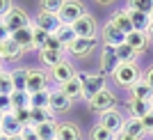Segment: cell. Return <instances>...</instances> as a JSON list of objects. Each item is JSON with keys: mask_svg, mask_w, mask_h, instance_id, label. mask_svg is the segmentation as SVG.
Returning <instances> with one entry per match:
<instances>
[{"mask_svg": "<svg viewBox=\"0 0 153 140\" xmlns=\"http://www.w3.org/2000/svg\"><path fill=\"white\" fill-rule=\"evenodd\" d=\"M34 129H37L39 140H57V122H46V124Z\"/></svg>", "mask_w": 153, "mask_h": 140, "instance_id": "cell-31", "label": "cell"}, {"mask_svg": "<svg viewBox=\"0 0 153 140\" xmlns=\"http://www.w3.org/2000/svg\"><path fill=\"white\" fill-rule=\"evenodd\" d=\"M12 81L16 90H25L27 92V67H19V69H12Z\"/></svg>", "mask_w": 153, "mask_h": 140, "instance_id": "cell-32", "label": "cell"}, {"mask_svg": "<svg viewBox=\"0 0 153 140\" xmlns=\"http://www.w3.org/2000/svg\"><path fill=\"white\" fill-rule=\"evenodd\" d=\"M21 55H23V48L12 37L7 39V41H2V62H16Z\"/></svg>", "mask_w": 153, "mask_h": 140, "instance_id": "cell-23", "label": "cell"}, {"mask_svg": "<svg viewBox=\"0 0 153 140\" xmlns=\"http://www.w3.org/2000/svg\"><path fill=\"white\" fill-rule=\"evenodd\" d=\"M117 103H119V99H117V94H114L110 87L101 90L98 94H94V96H89V99H87V106H89L94 113H105V110H112V108H117Z\"/></svg>", "mask_w": 153, "mask_h": 140, "instance_id": "cell-5", "label": "cell"}, {"mask_svg": "<svg viewBox=\"0 0 153 140\" xmlns=\"http://www.w3.org/2000/svg\"><path fill=\"white\" fill-rule=\"evenodd\" d=\"M0 62H2V44H0Z\"/></svg>", "mask_w": 153, "mask_h": 140, "instance_id": "cell-51", "label": "cell"}, {"mask_svg": "<svg viewBox=\"0 0 153 140\" xmlns=\"http://www.w3.org/2000/svg\"><path fill=\"white\" fill-rule=\"evenodd\" d=\"M126 44L133 48L137 55H142V53H146L149 51V44H151V39H149L146 32H142V30H133L130 35H126Z\"/></svg>", "mask_w": 153, "mask_h": 140, "instance_id": "cell-15", "label": "cell"}, {"mask_svg": "<svg viewBox=\"0 0 153 140\" xmlns=\"http://www.w3.org/2000/svg\"><path fill=\"white\" fill-rule=\"evenodd\" d=\"M71 28H73V32H76V37H96L98 23H96V19L87 12V14H82L76 23H71Z\"/></svg>", "mask_w": 153, "mask_h": 140, "instance_id": "cell-9", "label": "cell"}, {"mask_svg": "<svg viewBox=\"0 0 153 140\" xmlns=\"http://www.w3.org/2000/svg\"><path fill=\"white\" fill-rule=\"evenodd\" d=\"M14 81H12V71H2V74H0V94H12L14 92Z\"/></svg>", "mask_w": 153, "mask_h": 140, "instance_id": "cell-36", "label": "cell"}, {"mask_svg": "<svg viewBox=\"0 0 153 140\" xmlns=\"http://www.w3.org/2000/svg\"><path fill=\"white\" fill-rule=\"evenodd\" d=\"M110 23H112L117 30H121L123 35H130V32L135 30V28H133V21H130V14H128V9H117V12L110 16Z\"/></svg>", "mask_w": 153, "mask_h": 140, "instance_id": "cell-18", "label": "cell"}, {"mask_svg": "<svg viewBox=\"0 0 153 140\" xmlns=\"http://www.w3.org/2000/svg\"><path fill=\"white\" fill-rule=\"evenodd\" d=\"M59 90H62L64 94L69 96L71 101H76V99H82V81L80 78H73V81H69V83H64V85H57Z\"/></svg>", "mask_w": 153, "mask_h": 140, "instance_id": "cell-25", "label": "cell"}, {"mask_svg": "<svg viewBox=\"0 0 153 140\" xmlns=\"http://www.w3.org/2000/svg\"><path fill=\"white\" fill-rule=\"evenodd\" d=\"M128 14H130V21H133L135 30H142V32L149 30V26H151V16H149V14L135 12V9H128Z\"/></svg>", "mask_w": 153, "mask_h": 140, "instance_id": "cell-29", "label": "cell"}, {"mask_svg": "<svg viewBox=\"0 0 153 140\" xmlns=\"http://www.w3.org/2000/svg\"><path fill=\"white\" fill-rule=\"evenodd\" d=\"M14 115H16V120L23 124V126H27L30 124V108H21V110H14Z\"/></svg>", "mask_w": 153, "mask_h": 140, "instance_id": "cell-40", "label": "cell"}, {"mask_svg": "<svg viewBox=\"0 0 153 140\" xmlns=\"http://www.w3.org/2000/svg\"><path fill=\"white\" fill-rule=\"evenodd\" d=\"M146 35H149V39L153 41V21H151V26H149V30H146Z\"/></svg>", "mask_w": 153, "mask_h": 140, "instance_id": "cell-48", "label": "cell"}, {"mask_svg": "<svg viewBox=\"0 0 153 140\" xmlns=\"http://www.w3.org/2000/svg\"><path fill=\"white\" fill-rule=\"evenodd\" d=\"M151 103H153V99H151Z\"/></svg>", "mask_w": 153, "mask_h": 140, "instance_id": "cell-58", "label": "cell"}, {"mask_svg": "<svg viewBox=\"0 0 153 140\" xmlns=\"http://www.w3.org/2000/svg\"><path fill=\"white\" fill-rule=\"evenodd\" d=\"M114 140H137V138H133V135H128V133H123V131H119V133H114Z\"/></svg>", "mask_w": 153, "mask_h": 140, "instance_id": "cell-47", "label": "cell"}, {"mask_svg": "<svg viewBox=\"0 0 153 140\" xmlns=\"http://www.w3.org/2000/svg\"><path fill=\"white\" fill-rule=\"evenodd\" d=\"M51 83V76L46 69H27V92H41V90H48Z\"/></svg>", "mask_w": 153, "mask_h": 140, "instance_id": "cell-10", "label": "cell"}, {"mask_svg": "<svg viewBox=\"0 0 153 140\" xmlns=\"http://www.w3.org/2000/svg\"><path fill=\"white\" fill-rule=\"evenodd\" d=\"M9 37H12V35H9V30H7V28H5V23L0 21V44H2V41H7Z\"/></svg>", "mask_w": 153, "mask_h": 140, "instance_id": "cell-46", "label": "cell"}, {"mask_svg": "<svg viewBox=\"0 0 153 140\" xmlns=\"http://www.w3.org/2000/svg\"><path fill=\"white\" fill-rule=\"evenodd\" d=\"M0 113H12V103H9V96L7 94H0Z\"/></svg>", "mask_w": 153, "mask_h": 140, "instance_id": "cell-44", "label": "cell"}, {"mask_svg": "<svg viewBox=\"0 0 153 140\" xmlns=\"http://www.w3.org/2000/svg\"><path fill=\"white\" fill-rule=\"evenodd\" d=\"M46 122H55V113L51 108H30V126H41Z\"/></svg>", "mask_w": 153, "mask_h": 140, "instance_id": "cell-22", "label": "cell"}, {"mask_svg": "<svg viewBox=\"0 0 153 140\" xmlns=\"http://www.w3.org/2000/svg\"><path fill=\"white\" fill-rule=\"evenodd\" d=\"M123 133L133 135V138L142 140L144 135H146V131H144V126H142V120H137V117H126V122H123Z\"/></svg>", "mask_w": 153, "mask_h": 140, "instance_id": "cell-24", "label": "cell"}, {"mask_svg": "<svg viewBox=\"0 0 153 140\" xmlns=\"http://www.w3.org/2000/svg\"><path fill=\"white\" fill-rule=\"evenodd\" d=\"M130 96L142 99V101H151V99H153V87H149L144 81H137V83L130 87Z\"/></svg>", "mask_w": 153, "mask_h": 140, "instance_id": "cell-28", "label": "cell"}, {"mask_svg": "<svg viewBox=\"0 0 153 140\" xmlns=\"http://www.w3.org/2000/svg\"><path fill=\"white\" fill-rule=\"evenodd\" d=\"M0 21L5 23V28L9 30V35H14V32L21 30V28L32 26V19L27 16V12L23 9V7H12V9H9V12H7Z\"/></svg>", "mask_w": 153, "mask_h": 140, "instance_id": "cell-4", "label": "cell"}, {"mask_svg": "<svg viewBox=\"0 0 153 140\" xmlns=\"http://www.w3.org/2000/svg\"><path fill=\"white\" fill-rule=\"evenodd\" d=\"M0 129H2V133L9 138V135L23 133V129H25V126L16 120V115H14V113H5V115H2V122H0Z\"/></svg>", "mask_w": 153, "mask_h": 140, "instance_id": "cell-19", "label": "cell"}, {"mask_svg": "<svg viewBox=\"0 0 153 140\" xmlns=\"http://www.w3.org/2000/svg\"><path fill=\"white\" fill-rule=\"evenodd\" d=\"M126 110L130 113V117H137V120H142L144 115H149L153 110V103L151 101H142V99H135V96H130L126 101Z\"/></svg>", "mask_w": 153, "mask_h": 140, "instance_id": "cell-16", "label": "cell"}, {"mask_svg": "<svg viewBox=\"0 0 153 140\" xmlns=\"http://www.w3.org/2000/svg\"><path fill=\"white\" fill-rule=\"evenodd\" d=\"M55 37H57L59 41H62V46L66 48V46L76 39V32H73V28H71V26H64V23H62V26L55 30Z\"/></svg>", "mask_w": 153, "mask_h": 140, "instance_id": "cell-34", "label": "cell"}, {"mask_svg": "<svg viewBox=\"0 0 153 140\" xmlns=\"http://www.w3.org/2000/svg\"><path fill=\"white\" fill-rule=\"evenodd\" d=\"M12 39L16 41V44L25 51V48H34V23L27 28H21V30H16L12 35Z\"/></svg>", "mask_w": 153, "mask_h": 140, "instance_id": "cell-20", "label": "cell"}, {"mask_svg": "<svg viewBox=\"0 0 153 140\" xmlns=\"http://www.w3.org/2000/svg\"><path fill=\"white\" fill-rule=\"evenodd\" d=\"M21 135H23V140H39L37 129H34V126H30V124H27V126L23 129V133H21Z\"/></svg>", "mask_w": 153, "mask_h": 140, "instance_id": "cell-43", "label": "cell"}, {"mask_svg": "<svg viewBox=\"0 0 153 140\" xmlns=\"http://www.w3.org/2000/svg\"><path fill=\"white\" fill-rule=\"evenodd\" d=\"M151 21H153V12H151Z\"/></svg>", "mask_w": 153, "mask_h": 140, "instance_id": "cell-56", "label": "cell"}, {"mask_svg": "<svg viewBox=\"0 0 153 140\" xmlns=\"http://www.w3.org/2000/svg\"><path fill=\"white\" fill-rule=\"evenodd\" d=\"M117 67H119V60H117L114 46H105L103 44V48H101V74H105V76L110 74V76H112Z\"/></svg>", "mask_w": 153, "mask_h": 140, "instance_id": "cell-13", "label": "cell"}, {"mask_svg": "<svg viewBox=\"0 0 153 140\" xmlns=\"http://www.w3.org/2000/svg\"><path fill=\"white\" fill-rule=\"evenodd\" d=\"M142 81H144V83L149 85V87H153V62L149 64L146 69L142 71Z\"/></svg>", "mask_w": 153, "mask_h": 140, "instance_id": "cell-42", "label": "cell"}, {"mask_svg": "<svg viewBox=\"0 0 153 140\" xmlns=\"http://www.w3.org/2000/svg\"><path fill=\"white\" fill-rule=\"evenodd\" d=\"M82 14H87L82 0H64V5H62L57 16H59V21H62L64 26H71V23H76Z\"/></svg>", "mask_w": 153, "mask_h": 140, "instance_id": "cell-6", "label": "cell"}, {"mask_svg": "<svg viewBox=\"0 0 153 140\" xmlns=\"http://www.w3.org/2000/svg\"><path fill=\"white\" fill-rule=\"evenodd\" d=\"M9 103H12V113L21 108H30V92L25 90H14L9 94Z\"/></svg>", "mask_w": 153, "mask_h": 140, "instance_id": "cell-26", "label": "cell"}, {"mask_svg": "<svg viewBox=\"0 0 153 140\" xmlns=\"http://www.w3.org/2000/svg\"><path fill=\"white\" fill-rule=\"evenodd\" d=\"M48 76H51V81L55 85H64V83H69V81H73V78L78 76V71H76V67L64 57L57 67H53V69L48 71Z\"/></svg>", "mask_w": 153, "mask_h": 140, "instance_id": "cell-7", "label": "cell"}, {"mask_svg": "<svg viewBox=\"0 0 153 140\" xmlns=\"http://www.w3.org/2000/svg\"><path fill=\"white\" fill-rule=\"evenodd\" d=\"M126 9H135V12H142V14H149L151 16L153 12V0H126Z\"/></svg>", "mask_w": 153, "mask_h": 140, "instance_id": "cell-33", "label": "cell"}, {"mask_svg": "<svg viewBox=\"0 0 153 140\" xmlns=\"http://www.w3.org/2000/svg\"><path fill=\"white\" fill-rule=\"evenodd\" d=\"M114 51H117V60H119V64H135V62H137V57H140L128 44L117 46Z\"/></svg>", "mask_w": 153, "mask_h": 140, "instance_id": "cell-27", "label": "cell"}, {"mask_svg": "<svg viewBox=\"0 0 153 140\" xmlns=\"http://www.w3.org/2000/svg\"><path fill=\"white\" fill-rule=\"evenodd\" d=\"M151 138H153V133H151Z\"/></svg>", "mask_w": 153, "mask_h": 140, "instance_id": "cell-57", "label": "cell"}, {"mask_svg": "<svg viewBox=\"0 0 153 140\" xmlns=\"http://www.w3.org/2000/svg\"><path fill=\"white\" fill-rule=\"evenodd\" d=\"M0 122H2V113H0Z\"/></svg>", "mask_w": 153, "mask_h": 140, "instance_id": "cell-54", "label": "cell"}, {"mask_svg": "<svg viewBox=\"0 0 153 140\" xmlns=\"http://www.w3.org/2000/svg\"><path fill=\"white\" fill-rule=\"evenodd\" d=\"M101 41L105 46H121V44H126V35H123L121 30H117L110 21H105L103 23V28H101Z\"/></svg>", "mask_w": 153, "mask_h": 140, "instance_id": "cell-12", "label": "cell"}, {"mask_svg": "<svg viewBox=\"0 0 153 140\" xmlns=\"http://www.w3.org/2000/svg\"><path fill=\"white\" fill-rule=\"evenodd\" d=\"M12 0H0V19H2V16H5L7 12H9V9H12Z\"/></svg>", "mask_w": 153, "mask_h": 140, "instance_id": "cell-45", "label": "cell"}, {"mask_svg": "<svg viewBox=\"0 0 153 140\" xmlns=\"http://www.w3.org/2000/svg\"><path fill=\"white\" fill-rule=\"evenodd\" d=\"M89 140H114V133L110 129L101 126V124H94L89 129Z\"/></svg>", "mask_w": 153, "mask_h": 140, "instance_id": "cell-35", "label": "cell"}, {"mask_svg": "<svg viewBox=\"0 0 153 140\" xmlns=\"http://www.w3.org/2000/svg\"><path fill=\"white\" fill-rule=\"evenodd\" d=\"M44 48H53V51H66V48L62 46V41H59L55 35H48V39H46V46H44Z\"/></svg>", "mask_w": 153, "mask_h": 140, "instance_id": "cell-39", "label": "cell"}, {"mask_svg": "<svg viewBox=\"0 0 153 140\" xmlns=\"http://www.w3.org/2000/svg\"><path fill=\"white\" fill-rule=\"evenodd\" d=\"M57 140H82V131L76 122H57Z\"/></svg>", "mask_w": 153, "mask_h": 140, "instance_id": "cell-17", "label": "cell"}, {"mask_svg": "<svg viewBox=\"0 0 153 140\" xmlns=\"http://www.w3.org/2000/svg\"><path fill=\"white\" fill-rule=\"evenodd\" d=\"M32 23H34V28H39V30L48 32V35H55V30L62 26V21H59L57 14L44 12V9H39V14L34 16V19H32Z\"/></svg>", "mask_w": 153, "mask_h": 140, "instance_id": "cell-8", "label": "cell"}, {"mask_svg": "<svg viewBox=\"0 0 153 140\" xmlns=\"http://www.w3.org/2000/svg\"><path fill=\"white\" fill-rule=\"evenodd\" d=\"M0 135H5V133H2V129H0Z\"/></svg>", "mask_w": 153, "mask_h": 140, "instance_id": "cell-55", "label": "cell"}, {"mask_svg": "<svg viewBox=\"0 0 153 140\" xmlns=\"http://www.w3.org/2000/svg\"><path fill=\"white\" fill-rule=\"evenodd\" d=\"M39 2H41L44 12H51V14H59V9L64 5V0H39Z\"/></svg>", "mask_w": 153, "mask_h": 140, "instance_id": "cell-37", "label": "cell"}, {"mask_svg": "<svg viewBox=\"0 0 153 140\" xmlns=\"http://www.w3.org/2000/svg\"><path fill=\"white\" fill-rule=\"evenodd\" d=\"M78 78L82 81V99L85 101L108 87V76L105 74H78Z\"/></svg>", "mask_w": 153, "mask_h": 140, "instance_id": "cell-2", "label": "cell"}, {"mask_svg": "<svg viewBox=\"0 0 153 140\" xmlns=\"http://www.w3.org/2000/svg\"><path fill=\"white\" fill-rule=\"evenodd\" d=\"M46 39H48V32L34 28V48H37V51H41V48L46 46Z\"/></svg>", "mask_w": 153, "mask_h": 140, "instance_id": "cell-38", "label": "cell"}, {"mask_svg": "<svg viewBox=\"0 0 153 140\" xmlns=\"http://www.w3.org/2000/svg\"><path fill=\"white\" fill-rule=\"evenodd\" d=\"M2 71H5V67H2V62H0V74H2Z\"/></svg>", "mask_w": 153, "mask_h": 140, "instance_id": "cell-52", "label": "cell"}, {"mask_svg": "<svg viewBox=\"0 0 153 140\" xmlns=\"http://www.w3.org/2000/svg\"><path fill=\"white\" fill-rule=\"evenodd\" d=\"M98 46H101L98 37H76L66 46V53L73 55V57H89Z\"/></svg>", "mask_w": 153, "mask_h": 140, "instance_id": "cell-3", "label": "cell"}, {"mask_svg": "<svg viewBox=\"0 0 153 140\" xmlns=\"http://www.w3.org/2000/svg\"><path fill=\"white\" fill-rule=\"evenodd\" d=\"M96 2H98V5H110L112 0H96Z\"/></svg>", "mask_w": 153, "mask_h": 140, "instance_id": "cell-50", "label": "cell"}, {"mask_svg": "<svg viewBox=\"0 0 153 140\" xmlns=\"http://www.w3.org/2000/svg\"><path fill=\"white\" fill-rule=\"evenodd\" d=\"M123 122H126V117H123L121 110H105V113H101V120H98V124L105 129H110L112 133H119L123 129Z\"/></svg>", "mask_w": 153, "mask_h": 140, "instance_id": "cell-11", "label": "cell"}, {"mask_svg": "<svg viewBox=\"0 0 153 140\" xmlns=\"http://www.w3.org/2000/svg\"><path fill=\"white\" fill-rule=\"evenodd\" d=\"M9 140H23V135H21V133L19 135H9Z\"/></svg>", "mask_w": 153, "mask_h": 140, "instance_id": "cell-49", "label": "cell"}, {"mask_svg": "<svg viewBox=\"0 0 153 140\" xmlns=\"http://www.w3.org/2000/svg\"><path fill=\"white\" fill-rule=\"evenodd\" d=\"M112 81H114L117 87L130 90L137 81H142V71H140V67H137V62L135 64H119L114 69V74H112Z\"/></svg>", "mask_w": 153, "mask_h": 140, "instance_id": "cell-1", "label": "cell"}, {"mask_svg": "<svg viewBox=\"0 0 153 140\" xmlns=\"http://www.w3.org/2000/svg\"><path fill=\"white\" fill-rule=\"evenodd\" d=\"M48 103H51V87L30 94V108H48Z\"/></svg>", "mask_w": 153, "mask_h": 140, "instance_id": "cell-30", "label": "cell"}, {"mask_svg": "<svg viewBox=\"0 0 153 140\" xmlns=\"http://www.w3.org/2000/svg\"><path fill=\"white\" fill-rule=\"evenodd\" d=\"M71 106H73V101H71L59 87L51 90V103H48V108H51L53 113H69Z\"/></svg>", "mask_w": 153, "mask_h": 140, "instance_id": "cell-14", "label": "cell"}, {"mask_svg": "<svg viewBox=\"0 0 153 140\" xmlns=\"http://www.w3.org/2000/svg\"><path fill=\"white\" fill-rule=\"evenodd\" d=\"M0 140H9V138H7V135H0Z\"/></svg>", "mask_w": 153, "mask_h": 140, "instance_id": "cell-53", "label": "cell"}, {"mask_svg": "<svg viewBox=\"0 0 153 140\" xmlns=\"http://www.w3.org/2000/svg\"><path fill=\"white\" fill-rule=\"evenodd\" d=\"M39 60H41V64H44L46 69L51 71L53 67H57L59 62L64 60V51H53V48H41L39 51Z\"/></svg>", "mask_w": 153, "mask_h": 140, "instance_id": "cell-21", "label": "cell"}, {"mask_svg": "<svg viewBox=\"0 0 153 140\" xmlns=\"http://www.w3.org/2000/svg\"><path fill=\"white\" fill-rule=\"evenodd\" d=\"M142 126H144L146 135H151V133H153V110H151L149 115H144V117H142Z\"/></svg>", "mask_w": 153, "mask_h": 140, "instance_id": "cell-41", "label": "cell"}]
</instances>
